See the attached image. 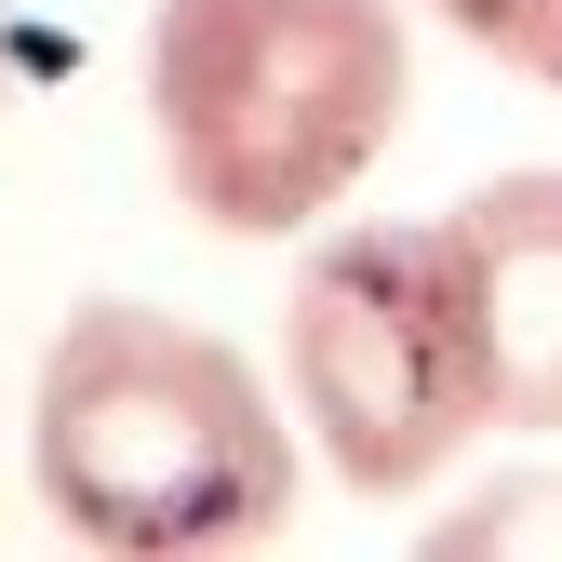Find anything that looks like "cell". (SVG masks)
<instances>
[{
    "label": "cell",
    "mask_w": 562,
    "mask_h": 562,
    "mask_svg": "<svg viewBox=\"0 0 562 562\" xmlns=\"http://www.w3.org/2000/svg\"><path fill=\"white\" fill-rule=\"evenodd\" d=\"M27 482L81 549L121 562L255 549L295 509V415L215 322L94 295L27 375Z\"/></svg>",
    "instance_id": "cell-1"
},
{
    "label": "cell",
    "mask_w": 562,
    "mask_h": 562,
    "mask_svg": "<svg viewBox=\"0 0 562 562\" xmlns=\"http://www.w3.org/2000/svg\"><path fill=\"white\" fill-rule=\"evenodd\" d=\"M415 108L402 0H161L148 148L215 241H308Z\"/></svg>",
    "instance_id": "cell-2"
},
{
    "label": "cell",
    "mask_w": 562,
    "mask_h": 562,
    "mask_svg": "<svg viewBox=\"0 0 562 562\" xmlns=\"http://www.w3.org/2000/svg\"><path fill=\"white\" fill-rule=\"evenodd\" d=\"M281 402L348 496H429L496 429L456 215H375L308 241L295 295H281Z\"/></svg>",
    "instance_id": "cell-3"
},
{
    "label": "cell",
    "mask_w": 562,
    "mask_h": 562,
    "mask_svg": "<svg viewBox=\"0 0 562 562\" xmlns=\"http://www.w3.org/2000/svg\"><path fill=\"white\" fill-rule=\"evenodd\" d=\"M456 255H469V295H482L496 429L562 442V161L482 175L456 201Z\"/></svg>",
    "instance_id": "cell-4"
},
{
    "label": "cell",
    "mask_w": 562,
    "mask_h": 562,
    "mask_svg": "<svg viewBox=\"0 0 562 562\" xmlns=\"http://www.w3.org/2000/svg\"><path fill=\"white\" fill-rule=\"evenodd\" d=\"M429 27H456L482 67H509V81L562 94V0H415Z\"/></svg>",
    "instance_id": "cell-5"
},
{
    "label": "cell",
    "mask_w": 562,
    "mask_h": 562,
    "mask_svg": "<svg viewBox=\"0 0 562 562\" xmlns=\"http://www.w3.org/2000/svg\"><path fill=\"white\" fill-rule=\"evenodd\" d=\"M429 536H442V549H536V536H562V469H522V482H496V496L442 509Z\"/></svg>",
    "instance_id": "cell-6"
},
{
    "label": "cell",
    "mask_w": 562,
    "mask_h": 562,
    "mask_svg": "<svg viewBox=\"0 0 562 562\" xmlns=\"http://www.w3.org/2000/svg\"><path fill=\"white\" fill-rule=\"evenodd\" d=\"M0 94H14V0H0Z\"/></svg>",
    "instance_id": "cell-7"
}]
</instances>
